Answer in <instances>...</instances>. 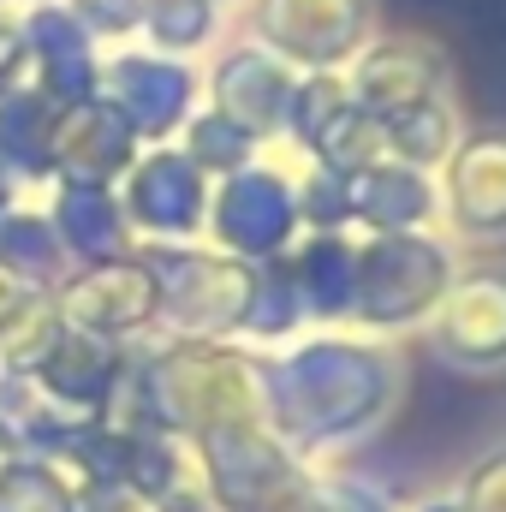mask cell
<instances>
[{
    "label": "cell",
    "instance_id": "4",
    "mask_svg": "<svg viewBox=\"0 0 506 512\" xmlns=\"http://www.w3.org/2000/svg\"><path fill=\"white\" fill-rule=\"evenodd\" d=\"M376 36V0H251V42L292 72H346Z\"/></svg>",
    "mask_w": 506,
    "mask_h": 512
},
{
    "label": "cell",
    "instance_id": "5",
    "mask_svg": "<svg viewBox=\"0 0 506 512\" xmlns=\"http://www.w3.org/2000/svg\"><path fill=\"white\" fill-rule=\"evenodd\" d=\"M215 245L239 262H274L298 245L304 221H298V179H286L280 167L251 161L227 179H215L209 191V221Z\"/></svg>",
    "mask_w": 506,
    "mask_h": 512
},
{
    "label": "cell",
    "instance_id": "10",
    "mask_svg": "<svg viewBox=\"0 0 506 512\" xmlns=\"http://www.w3.org/2000/svg\"><path fill=\"white\" fill-rule=\"evenodd\" d=\"M346 191L352 233H441V185L423 167L376 155L358 173H346Z\"/></svg>",
    "mask_w": 506,
    "mask_h": 512
},
{
    "label": "cell",
    "instance_id": "12",
    "mask_svg": "<svg viewBox=\"0 0 506 512\" xmlns=\"http://www.w3.org/2000/svg\"><path fill=\"white\" fill-rule=\"evenodd\" d=\"M209 173L185 155V149H155L137 173H131V215L137 227L161 233V239H191L209 221Z\"/></svg>",
    "mask_w": 506,
    "mask_h": 512
},
{
    "label": "cell",
    "instance_id": "13",
    "mask_svg": "<svg viewBox=\"0 0 506 512\" xmlns=\"http://www.w3.org/2000/svg\"><path fill=\"white\" fill-rule=\"evenodd\" d=\"M149 316H161V280H155L149 262H114V268L78 280L72 298H66L72 334H96V340L102 334H131Z\"/></svg>",
    "mask_w": 506,
    "mask_h": 512
},
{
    "label": "cell",
    "instance_id": "18",
    "mask_svg": "<svg viewBox=\"0 0 506 512\" xmlns=\"http://www.w3.org/2000/svg\"><path fill=\"white\" fill-rule=\"evenodd\" d=\"M60 149L66 161L84 173L78 185H102L108 173H120L131 155V120L114 108V102H84L72 114V126L60 131Z\"/></svg>",
    "mask_w": 506,
    "mask_h": 512
},
{
    "label": "cell",
    "instance_id": "15",
    "mask_svg": "<svg viewBox=\"0 0 506 512\" xmlns=\"http://www.w3.org/2000/svg\"><path fill=\"white\" fill-rule=\"evenodd\" d=\"M197 102V78L167 60V54H131L114 66V108L131 120V131H173L179 120H191Z\"/></svg>",
    "mask_w": 506,
    "mask_h": 512
},
{
    "label": "cell",
    "instance_id": "8",
    "mask_svg": "<svg viewBox=\"0 0 506 512\" xmlns=\"http://www.w3.org/2000/svg\"><path fill=\"white\" fill-rule=\"evenodd\" d=\"M340 78H346L352 102L381 126V120H393V114H405V108H417V102H429V96H447V90H453V60H447V48H441L435 36H417V30H376V36L352 54V66H346Z\"/></svg>",
    "mask_w": 506,
    "mask_h": 512
},
{
    "label": "cell",
    "instance_id": "17",
    "mask_svg": "<svg viewBox=\"0 0 506 512\" xmlns=\"http://www.w3.org/2000/svg\"><path fill=\"white\" fill-rule=\"evenodd\" d=\"M120 358L96 340V334H60L42 358V382L54 399H78V405H102L114 399V382H120Z\"/></svg>",
    "mask_w": 506,
    "mask_h": 512
},
{
    "label": "cell",
    "instance_id": "22",
    "mask_svg": "<svg viewBox=\"0 0 506 512\" xmlns=\"http://www.w3.org/2000/svg\"><path fill=\"white\" fill-rule=\"evenodd\" d=\"M0 512H78L72 489L48 465H12L0 477Z\"/></svg>",
    "mask_w": 506,
    "mask_h": 512
},
{
    "label": "cell",
    "instance_id": "3",
    "mask_svg": "<svg viewBox=\"0 0 506 512\" xmlns=\"http://www.w3.org/2000/svg\"><path fill=\"white\" fill-rule=\"evenodd\" d=\"M429 352L453 370H506V256H459L447 298L429 316Z\"/></svg>",
    "mask_w": 506,
    "mask_h": 512
},
{
    "label": "cell",
    "instance_id": "11",
    "mask_svg": "<svg viewBox=\"0 0 506 512\" xmlns=\"http://www.w3.org/2000/svg\"><path fill=\"white\" fill-rule=\"evenodd\" d=\"M304 72H292L286 60H274L268 48L239 42L233 54H221L215 66V114H227L233 126H245L256 143L286 137V114H292V90Z\"/></svg>",
    "mask_w": 506,
    "mask_h": 512
},
{
    "label": "cell",
    "instance_id": "16",
    "mask_svg": "<svg viewBox=\"0 0 506 512\" xmlns=\"http://www.w3.org/2000/svg\"><path fill=\"white\" fill-rule=\"evenodd\" d=\"M459 137H465V114L447 90V96H429V102L381 120V155H393L405 167H423V173H441V161L453 155Z\"/></svg>",
    "mask_w": 506,
    "mask_h": 512
},
{
    "label": "cell",
    "instance_id": "14",
    "mask_svg": "<svg viewBox=\"0 0 506 512\" xmlns=\"http://www.w3.org/2000/svg\"><path fill=\"white\" fill-rule=\"evenodd\" d=\"M298 304L310 322H352V274H358V233H298V245L280 256Z\"/></svg>",
    "mask_w": 506,
    "mask_h": 512
},
{
    "label": "cell",
    "instance_id": "1",
    "mask_svg": "<svg viewBox=\"0 0 506 512\" xmlns=\"http://www.w3.org/2000/svg\"><path fill=\"white\" fill-rule=\"evenodd\" d=\"M399 393V358L376 334H316L262 364V411L280 441L340 447L387 417Z\"/></svg>",
    "mask_w": 506,
    "mask_h": 512
},
{
    "label": "cell",
    "instance_id": "2",
    "mask_svg": "<svg viewBox=\"0 0 506 512\" xmlns=\"http://www.w3.org/2000/svg\"><path fill=\"white\" fill-rule=\"evenodd\" d=\"M459 245L447 233H358V274H352V322L376 340L429 328L447 280L459 268Z\"/></svg>",
    "mask_w": 506,
    "mask_h": 512
},
{
    "label": "cell",
    "instance_id": "20",
    "mask_svg": "<svg viewBox=\"0 0 506 512\" xmlns=\"http://www.w3.org/2000/svg\"><path fill=\"white\" fill-rule=\"evenodd\" d=\"M60 221H66V239L84 256H114L120 251V209L102 185H72L60 197Z\"/></svg>",
    "mask_w": 506,
    "mask_h": 512
},
{
    "label": "cell",
    "instance_id": "9",
    "mask_svg": "<svg viewBox=\"0 0 506 512\" xmlns=\"http://www.w3.org/2000/svg\"><path fill=\"white\" fill-rule=\"evenodd\" d=\"M286 137L310 155V167H328V173H358L364 161L381 155V126L352 102L340 72H304L298 78Z\"/></svg>",
    "mask_w": 506,
    "mask_h": 512
},
{
    "label": "cell",
    "instance_id": "7",
    "mask_svg": "<svg viewBox=\"0 0 506 512\" xmlns=\"http://www.w3.org/2000/svg\"><path fill=\"white\" fill-rule=\"evenodd\" d=\"M435 185H441V233L459 251L506 245V126H465Z\"/></svg>",
    "mask_w": 506,
    "mask_h": 512
},
{
    "label": "cell",
    "instance_id": "21",
    "mask_svg": "<svg viewBox=\"0 0 506 512\" xmlns=\"http://www.w3.org/2000/svg\"><path fill=\"white\" fill-rule=\"evenodd\" d=\"M143 24L161 42V54H197L221 24V0H149Z\"/></svg>",
    "mask_w": 506,
    "mask_h": 512
},
{
    "label": "cell",
    "instance_id": "19",
    "mask_svg": "<svg viewBox=\"0 0 506 512\" xmlns=\"http://www.w3.org/2000/svg\"><path fill=\"white\" fill-rule=\"evenodd\" d=\"M256 149H262V143H256L251 131L233 126V120H227V114H215V108H209V114H197V120L185 126V155H191L209 179H227V173L251 167Z\"/></svg>",
    "mask_w": 506,
    "mask_h": 512
},
{
    "label": "cell",
    "instance_id": "6",
    "mask_svg": "<svg viewBox=\"0 0 506 512\" xmlns=\"http://www.w3.org/2000/svg\"><path fill=\"white\" fill-rule=\"evenodd\" d=\"M149 268L161 280V310L191 340L245 334L256 268L262 262H239V256H227V251H155Z\"/></svg>",
    "mask_w": 506,
    "mask_h": 512
}]
</instances>
